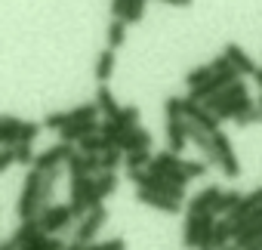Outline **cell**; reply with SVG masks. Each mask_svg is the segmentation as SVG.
<instances>
[{
  "instance_id": "cell-1",
  "label": "cell",
  "mask_w": 262,
  "mask_h": 250,
  "mask_svg": "<svg viewBox=\"0 0 262 250\" xmlns=\"http://www.w3.org/2000/svg\"><path fill=\"white\" fill-rule=\"evenodd\" d=\"M40 170H28V176H25V185H22V192H19V204H16V213H19V219H37L40 213H43V201H40Z\"/></svg>"
},
{
  "instance_id": "cell-2",
  "label": "cell",
  "mask_w": 262,
  "mask_h": 250,
  "mask_svg": "<svg viewBox=\"0 0 262 250\" xmlns=\"http://www.w3.org/2000/svg\"><path fill=\"white\" fill-rule=\"evenodd\" d=\"M93 189H96V176H77V179H71V201H68V204H71L77 222L93 210V207H90Z\"/></svg>"
},
{
  "instance_id": "cell-3",
  "label": "cell",
  "mask_w": 262,
  "mask_h": 250,
  "mask_svg": "<svg viewBox=\"0 0 262 250\" xmlns=\"http://www.w3.org/2000/svg\"><path fill=\"white\" fill-rule=\"evenodd\" d=\"M213 145H216V158H219L222 176L237 179V176H241V161H237V155H234V149H231V139H228L222 130H216V133H213Z\"/></svg>"
},
{
  "instance_id": "cell-4",
  "label": "cell",
  "mask_w": 262,
  "mask_h": 250,
  "mask_svg": "<svg viewBox=\"0 0 262 250\" xmlns=\"http://www.w3.org/2000/svg\"><path fill=\"white\" fill-rule=\"evenodd\" d=\"M74 155H77V152H74V145H71V142H56V145H50V149L37 152L34 170H40V173H50V170H56V167L68 164Z\"/></svg>"
},
{
  "instance_id": "cell-5",
  "label": "cell",
  "mask_w": 262,
  "mask_h": 250,
  "mask_svg": "<svg viewBox=\"0 0 262 250\" xmlns=\"http://www.w3.org/2000/svg\"><path fill=\"white\" fill-rule=\"evenodd\" d=\"M37 219H40L43 235H56V232H62V228H71L74 210H71V204H53V207H47Z\"/></svg>"
},
{
  "instance_id": "cell-6",
  "label": "cell",
  "mask_w": 262,
  "mask_h": 250,
  "mask_svg": "<svg viewBox=\"0 0 262 250\" xmlns=\"http://www.w3.org/2000/svg\"><path fill=\"white\" fill-rule=\"evenodd\" d=\"M105 222H108V210H105V207L90 210V213L77 222V228H74V241H80V244H93L96 235H99V228H102Z\"/></svg>"
},
{
  "instance_id": "cell-7",
  "label": "cell",
  "mask_w": 262,
  "mask_h": 250,
  "mask_svg": "<svg viewBox=\"0 0 262 250\" xmlns=\"http://www.w3.org/2000/svg\"><path fill=\"white\" fill-rule=\"evenodd\" d=\"M219 195H222V189H219V185H207L204 192H198L194 198H188V201H185V210H188V216L213 213V204L219 201Z\"/></svg>"
},
{
  "instance_id": "cell-8",
  "label": "cell",
  "mask_w": 262,
  "mask_h": 250,
  "mask_svg": "<svg viewBox=\"0 0 262 250\" xmlns=\"http://www.w3.org/2000/svg\"><path fill=\"white\" fill-rule=\"evenodd\" d=\"M136 198H139V204L155 207L161 213H179L182 210V201H173V198H167L161 192H151V189H136Z\"/></svg>"
},
{
  "instance_id": "cell-9",
  "label": "cell",
  "mask_w": 262,
  "mask_h": 250,
  "mask_svg": "<svg viewBox=\"0 0 262 250\" xmlns=\"http://www.w3.org/2000/svg\"><path fill=\"white\" fill-rule=\"evenodd\" d=\"M188 142V120L185 117H167V149L170 152H182Z\"/></svg>"
},
{
  "instance_id": "cell-10",
  "label": "cell",
  "mask_w": 262,
  "mask_h": 250,
  "mask_svg": "<svg viewBox=\"0 0 262 250\" xmlns=\"http://www.w3.org/2000/svg\"><path fill=\"white\" fill-rule=\"evenodd\" d=\"M222 53L228 56V62H231V65H234L241 74L253 77V74L259 71V65H256V62H253V59L244 53V47H241V44H234V40H231V44H225V47H222Z\"/></svg>"
},
{
  "instance_id": "cell-11",
  "label": "cell",
  "mask_w": 262,
  "mask_h": 250,
  "mask_svg": "<svg viewBox=\"0 0 262 250\" xmlns=\"http://www.w3.org/2000/svg\"><path fill=\"white\" fill-rule=\"evenodd\" d=\"M22 123H25V120H19L16 114H0V145H4V149L19 145Z\"/></svg>"
},
{
  "instance_id": "cell-12",
  "label": "cell",
  "mask_w": 262,
  "mask_h": 250,
  "mask_svg": "<svg viewBox=\"0 0 262 250\" xmlns=\"http://www.w3.org/2000/svg\"><path fill=\"white\" fill-rule=\"evenodd\" d=\"M117 149H120V152H142V149H151V133L142 130V127H136V130H129V133L120 136Z\"/></svg>"
},
{
  "instance_id": "cell-13",
  "label": "cell",
  "mask_w": 262,
  "mask_h": 250,
  "mask_svg": "<svg viewBox=\"0 0 262 250\" xmlns=\"http://www.w3.org/2000/svg\"><path fill=\"white\" fill-rule=\"evenodd\" d=\"M114 192H117V173H99L96 189H93V198H90V207H93V210L102 207V201H105L108 195H114Z\"/></svg>"
},
{
  "instance_id": "cell-14",
  "label": "cell",
  "mask_w": 262,
  "mask_h": 250,
  "mask_svg": "<svg viewBox=\"0 0 262 250\" xmlns=\"http://www.w3.org/2000/svg\"><path fill=\"white\" fill-rule=\"evenodd\" d=\"M241 96H247V84H244V77L241 80H234V84H228L222 93H216L213 99H207L204 105L213 111V108H219V105H228V102H234V99H241Z\"/></svg>"
},
{
  "instance_id": "cell-15",
  "label": "cell",
  "mask_w": 262,
  "mask_h": 250,
  "mask_svg": "<svg viewBox=\"0 0 262 250\" xmlns=\"http://www.w3.org/2000/svg\"><path fill=\"white\" fill-rule=\"evenodd\" d=\"M179 167H182V158H179L176 152H170V149H167V152H158V155L151 158V164H148V170H151L155 176H167L170 170H179Z\"/></svg>"
},
{
  "instance_id": "cell-16",
  "label": "cell",
  "mask_w": 262,
  "mask_h": 250,
  "mask_svg": "<svg viewBox=\"0 0 262 250\" xmlns=\"http://www.w3.org/2000/svg\"><path fill=\"white\" fill-rule=\"evenodd\" d=\"M250 108H256V102H253L250 93H247V96H241V99H234V102H228V105L213 108V114H216L219 120H234L237 114H244V111H250Z\"/></svg>"
},
{
  "instance_id": "cell-17",
  "label": "cell",
  "mask_w": 262,
  "mask_h": 250,
  "mask_svg": "<svg viewBox=\"0 0 262 250\" xmlns=\"http://www.w3.org/2000/svg\"><path fill=\"white\" fill-rule=\"evenodd\" d=\"M259 207H262V185H259V189H253L250 195H244V201L228 213V219H231V222H241L244 216H250V213H253V210H259Z\"/></svg>"
},
{
  "instance_id": "cell-18",
  "label": "cell",
  "mask_w": 262,
  "mask_h": 250,
  "mask_svg": "<svg viewBox=\"0 0 262 250\" xmlns=\"http://www.w3.org/2000/svg\"><path fill=\"white\" fill-rule=\"evenodd\" d=\"M204 222H207V213H201V216H188V219H185V225H182V244H185V247H198V244H201Z\"/></svg>"
},
{
  "instance_id": "cell-19",
  "label": "cell",
  "mask_w": 262,
  "mask_h": 250,
  "mask_svg": "<svg viewBox=\"0 0 262 250\" xmlns=\"http://www.w3.org/2000/svg\"><path fill=\"white\" fill-rule=\"evenodd\" d=\"M96 105H99V111H102L108 120H114V117L120 114V105H117L114 93H111L105 84H99V87H96Z\"/></svg>"
},
{
  "instance_id": "cell-20",
  "label": "cell",
  "mask_w": 262,
  "mask_h": 250,
  "mask_svg": "<svg viewBox=\"0 0 262 250\" xmlns=\"http://www.w3.org/2000/svg\"><path fill=\"white\" fill-rule=\"evenodd\" d=\"M114 62H117L114 50H111V47H105V50L99 53V59H96V84H105V80L114 74Z\"/></svg>"
},
{
  "instance_id": "cell-21",
  "label": "cell",
  "mask_w": 262,
  "mask_h": 250,
  "mask_svg": "<svg viewBox=\"0 0 262 250\" xmlns=\"http://www.w3.org/2000/svg\"><path fill=\"white\" fill-rule=\"evenodd\" d=\"M37 235H43V228H40V219H22V225L13 232V238L19 241V250H22L25 244H31Z\"/></svg>"
},
{
  "instance_id": "cell-22",
  "label": "cell",
  "mask_w": 262,
  "mask_h": 250,
  "mask_svg": "<svg viewBox=\"0 0 262 250\" xmlns=\"http://www.w3.org/2000/svg\"><path fill=\"white\" fill-rule=\"evenodd\" d=\"M234 241V222L228 219V216H222L219 222H216V232H213V250H222V247H228Z\"/></svg>"
},
{
  "instance_id": "cell-23",
  "label": "cell",
  "mask_w": 262,
  "mask_h": 250,
  "mask_svg": "<svg viewBox=\"0 0 262 250\" xmlns=\"http://www.w3.org/2000/svg\"><path fill=\"white\" fill-rule=\"evenodd\" d=\"M241 201H244V195H241V192H234V189H228V192H222V195H219V201L213 204V213H216V216H228Z\"/></svg>"
},
{
  "instance_id": "cell-24",
  "label": "cell",
  "mask_w": 262,
  "mask_h": 250,
  "mask_svg": "<svg viewBox=\"0 0 262 250\" xmlns=\"http://www.w3.org/2000/svg\"><path fill=\"white\" fill-rule=\"evenodd\" d=\"M139 108L136 105H126V108H120V114L114 117V123L120 127V133H129V130H136L139 127Z\"/></svg>"
},
{
  "instance_id": "cell-25",
  "label": "cell",
  "mask_w": 262,
  "mask_h": 250,
  "mask_svg": "<svg viewBox=\"0 0 262 250\" xmlns=\"http://www.w3.org/2000/svg\"><path fill=\"white\" fill-rule=\"evenodd\" d=\"M77 149H80V155H102V152H108V149H114V145H111L102 133H93V136H86Z\"/></svg>"
},
{
  "instance_id": "cell-26",
  "label": "cell",
  "mask_w": 262,
  "mask_h": 250,
  "mask_svg": "<svg viewBox=\"0 0 262 250\" xmlns=\"http://www.w3.org/2000/svg\"><path fill=\"white\" fill-rule=\"evenodd\" d=\"M56 182H59V167L40 176V201H43V210L53 207L50 201H53V195H56Z\"/></svg>"
},
{
  "instance_id": "cell-27",
  "label": "cell",
  "mask_w": 262,
  "mask_h": 250,
  "mask_svg": "<svg viewBox=\"0 0 262 250\" xmlns=\"http://www.w3.org/2000/svg\"><path fill=\"white\" fill-rule=\"evenodd\" d=\"M213 74H216V71H213V65H198V68H191V71L185 74V84H188V90H198V87H201V84H207Z\"/></svg>"
},
{
  "instance_id": "cell-28",
  "label": "cell",
  "mask_w": 262,
  "mask_h": 250,
  "mask_svg": "<svg viewBox=\"0 0 262 250\" xmlns=\"http://www.w3.org/2000/svg\"><path fill=\"white\" fill-rule=\"evenodd\" d=\"M151 149H142V152H126V170H145L148 164H151Z\"/></svg>"
},
{
  "instance_id": "cell-29",
  "label": "cell",
  "mask_w": 262,
  "mask_h": 250,
  "mask_svg": "<svg viewBox=\"0 0 262 250\" xmlns=\"http://www.w3.org/2000/svg\"><path fill=\"white\" fill-rule=\"evenodd\" d=\"M123 161H126V152H120V149H108V152H102V173H114Z\"/></svg>"
},
{
  "instance_id": "cell-30",
  "label": "cell",
  "mask_w": 262,
  "mask_h": 250,
  "mask_svg": "<svg viewBox=\"0 0 262 250\" xmlns=\"http://www.w3.org/2000/svg\"><path fill=\"white\" fill-rule=\"evenodd\" d=\"M123 25H126L123 19H111V25H108V47L111 50L123 47V37H126V28Z\"/></svg>"
},
{
  "instance_id": "cell-31",
  "label": "cell",
  "mask_w": 262,
  "mask_h": 250,
  "mask_svg": "<svg viewBox=\"0 0 262 250\" xmlns=\"http://www.w3.org/2000/svg\"><path fill=\"white\" fill-rule=\"evenodd\" d=\"M99 133H102L114 149H117V142H120V136H123V133H120V127H117L114 120H108V117H102V120H99Z\"/></svg>"
},
{
  "instance_id": "cell-32",
  "label": "cell",
  "mask_w": 262,
  "mask_h": 250,
  "mask_svg": "<svg viewBox=\"0 0 262 250\" xmlns=\"http://www.w3.org/2000/svg\"><path fill=\"white\" fill-rule=\"evenodd\" d=\"M164 111H167V117H185V99L182 96H167Z\"/></svg>"
},
{
  "instance_id": "cell-33",
  "label": "cell",
  "mask_w": 262,
  "mask_h": 250,
  "mask_svg": "<svg viewBox=\"0 0 262 250\" xmlns=\"http://www.w3.org/2000/svg\"><path fill=\"white\" fill-rule=\"evenodd\" d=\"M68 173H71V179H77V176H93L90 173V167H86V155H74L71 161H68Z\"/></svg>"
},
{
  "instance_id": "cell-34",
  "label": "cell",
  "mask_w": 262,
  "mask_h": 250,
  "mask_svg": "<svg viewBox=\"0 0 262 250\" xmlns=\"http://www.w3.org/2000/svg\"><path fill=\"white\" fill-rule=\"evenodd\" d=\"M13 149H16V161H19L22 167H34L37 155H34V149H31L28 142H19V145H13Z\"/></svg>"
},
{
  "instance_id": "cell-35",
  "label": "cell",
  "mask_w": 262,
  "mask_h": 250,
  "mask_svg": "<svg viewBox=\"0 0 262 250\" xmlns=\"http://www.w3.org/2000/svg\"><path fill=\"white\" fill-rule=\"evenodd\" d=\"M83 250H126V241H123V238H108V241H93V244H86Z\"/></svg>"
},
{
  "instance_id": "cell-36",
  "label": "cell",
  "mask_w": 262,
  "mask_h": 250,
  "mask_svg": "<svg viewBox=\"0 0 262 250\" xmlns=\"http://www.w3.org/2000/svg\"><path fill=\"white\" fill-rule=\"evenodd\" d=\"M40 130H43V123H37V120H25V123H22V136H19V142H28V145H31V142L37 139Z\"/></svg>"
},
{
  "instance_id": "cell-37",
  "label": "cell",
  "mask_w": 262,
  "mask_h": 250,
  "mask_svg": "<svg viewBox=\"0 0 262 250\" xmlns=\"http://www.w3.org/2000/svg\"><path fill=\"white\" fill-rule=\"evenodd\" d=\"M145 4H148V0H133V4H129V10H126V16H123V22H126V25L139 22L142 13H145Z\"/></svg>"
},
{
  "instance_id": "cell-38",
  "label": "cell",
  "mask_w": 262,
  "mask_h": 250,
  "mask_svg": "<svg viewBox=\"0 0 262 250\" xmlns=\"http://www.w3.org/2000/svg\"><path fill=\"white\" fill-rule=\"evenodd\" d=\"M182 170H185L191 179H198V176H204V173L210 170V164H207V161H182Z\"/></svg>"
},
{
  "instance_id": "cell-39",
  "label": "cell",
  "mask_w": 262,
  "mask_h": 250,
  "mask_svg": "<svg viewBox=\"0 0 262 250\" xmlns=\"http://www.w3.org/2000/svg\"><path fill=\"white\" fill-rule=\"evenodd\" d=\"M164 179H167V182H173V185H179V189H185V185L191 182V176H188V173H185L182 167H179V170H170V173H167Z\"/></svg>"
},
{
  "instance_id": "cell-40",
  "label": "cell",
  "mask_w": 262,
  "mask_h": 250,
  "mask_svg": "<svg viewBox=\"0 0 262 250\" xmlns=\"http://www.w3.org/2000/svg\"><path fill=\"white\" fill-rule=\"evenodd\" d=\"M13 164H19L16 161V149H4V152H0V173H7Z\"/></svg>"
},
{
  "instance_id": "cell-41",
  "label": "cell",
  "mask_w": 262,
  "mask_h": 250,
  "mask_svg": "<svg viewBox=\"0 0 262 250\" xmlns=\"http://www.w3.org/2000/svg\"><path fill=\"white\" fill-rule=\"evenodd\" d=\"M133 0H111V19H123Z\"/></svg>"
},
{
  "instance_id": "cell-42",
  "label": "cell",
  "mask_w": 262,
  "mask_h": 250,
  "mask_svg": "<svg viewBox=\"0 0 262 250\" xmlns=\"http://www.w3.org/2000/svg\"><path fill=\"white\" fill-rule=\"evenodd\" d=\"M210 65H213V71H216V74H222V71H234V65L228 62V56H225V53H219Z\"/></svg>"
},
{
  "instance_id": "cell-43",
  "label": "cell",
  "mask_w": 262,
  "mask_h": 250,
  "mask_svg": "<svg viewBox=\"0 0 262 250\" xmlns=\"http://www.w3.org/2000/svg\"><path fill=\"white\" fill-rule=\"evenodd\" d=\"M47 241H50V235H37V238H34L31 244H25L22 250H43V247H47Z\"/></svg>"
},
{
  "instance_id": "cell-44",
  "label": "cell",
  "mask_w": 262,
  "mask_h": 250,
  "mask_svg": "<svg viewBox=\"0 0 262 250\" xmlns=\"http://www.w3.org/2000/svg\"><path fill=\"white\" fill-rule=\"evenodd\" d=\"M65 247H68V244H62L56 235H50V241H47V247H43V250H65Z\"/></svg>"
},
{
  "instance_id": "cell-45",
  "label": "cell",
  "mask_w": 262,
  "mask_h": 250,
  "mask_svg": "<svg viewBox=\"0 0 262 250\" xmlns=\"http://www.w3.org/2000/svg\"><path fill=\"white\" fill-rule=\"evenodd\" d=\"M0 250H19V241H16V238L10 235V238H7L4 244H0Z\"/></svg>"
},
{
  "instance_id": "cell-46",
  "label": "cell",
  "mask_w": 262,
  "mask_h": 250,
  "mask_svg": "<svg viewBox=\"0 0 262 250\" xmlns=\"http://www.w3.org/2000/svg\"><path fill=\"white\" fill-rule=\"evenodd\" d=\"M161 4H170V7H191L194 0H161Z\"/></svg>"
},
{
  "instance_id": "cell-47",
  "label": "cell",
  "mask_w": 262,
  "mask_h": 250,
  "mask_svg": "<svg viewBox=\"0 0 262 250\" xmlns=\"http://www.w3.org/2000/svg\"><path fill=\"white\" fill-rule=\"evenodd\" d=\"M83 247H86V244H80V241H71V244H68L65 250H83Z\"/></svg>"
},
{
  "instance_id": "cell-48",
  "label": "cell",
  "mask_w": 262,
  "mask_h": 250,
  "mask_svg": "<svg viewBox=\"0 0 262 250\" xmlns=\"http://www.w3.org/2000/svg\"><path fill=\"white\" fill-rule=\"evenodd\" d=\"M253 80H256V84H259V87H262V68H259V71H256V74H253Z\"/></svg>"
},
{
  "instance_id": "cell-49",
  "label": "cell",
  "mask_w": 262,
  "mask_h": 250,
  "mask_svg": "<svg viewBox=\"0 0 262 250\" xmlns=\"http://www.w3.org/2000/svg\"><path fill=\"white\" fill-rule=\"evenodd\" d=\"M247 250H262V241H259V244H253V247H247Z\"/></svg>"
},
{
  "instance_id": "cell-50",
  "label": "cell",
  "mask_w": 262,
  "mask_h": 250,
  "mask_svg": "<svg viewBox=\"0 0 262 250\" xmlns=\"http://www.w3.org/2000/svg\"><path fill=\"white\" fill-rule=\"evenodd\" d=\"M222 250H241V247H237V244H228V247H222Z\"/></svg>"
},
{
  "instance_id": "cell-51",
  "label": "cell",
  "mask_w": 262,
  "mask_h": 250,
  "mask_svg": "<svg viewBox=\"0 0 262 250\" xmlns=\"http://www.w3.org/2000/svg\"><path fill=\"white\" fill-rule=\"evenodd\" d=\"M256 105H259V108H262V96H259V102H256Z\"/></svg>"
}]
</instances>
